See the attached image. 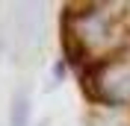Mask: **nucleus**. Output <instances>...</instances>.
<instances>
[{
  "mask_svg": "<svg viewBox=\"0 0 130 126\" xmlns=\"http://www.w3.org/2000/svg\"><path fill=\"white\" fill-rule=\"evenodd\" d=\"M74 24H77L74 26V35L80 41H86L89 47L109 44L112 41V21H109V15L101 12V6H92L89 12H83Z\"/></svg>",
  "mask_w": 130,
  "mask_h": 126,
  "instance_id": "nucleus-2",
  "label": "nucleus"
},
{
  "mask_svg": "<svg viewBox=\"0 0 130 126\" xmlns=\"http://www.w3.org/2000/svg\"><path fill=\"white\" fill-rule=\"evenodd\" d=\"M27 120H30V100L27 94H15L12 111H9V126H27Z\"/></svg>",
  "mask_w": 130,
  "mask_h": 126,
  "instance_id": "nucleus-3",
  "label": "nucleus"
},
{
  "mask_svg": "<svg viewBox=\"0 0 130 126\" xmlns=\"http://www.w3.org/2000/svg\"><path fill=\"white\" fill-rule=\"evenodd\" d=\"M95 88H98V97L104 103L127 106L130 103V62L127 59H112V62L98 65Z\"/></svg>",
  "mask_w": 130,
  "mask_h": 126,
  "instance_id": "nucleus-1",
  "label": "nucleus"
}]
</instances>
